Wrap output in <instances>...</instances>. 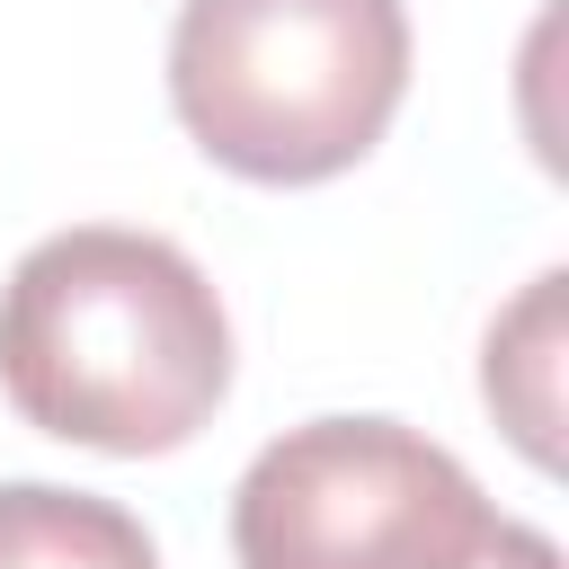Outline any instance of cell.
<instances>
[{
  "label": "cell",
  "mask_w": 569,
  "mask_h": 569,
  "mask_svg": "<svg viewBox=\"0 0 569 569\" xmlns=\"http://www.w3.org/2000/svg\"><path fill=\"white\" fill-rule=\"evenodd\" d=\"M409 89L400 0H178L169 107L196 151L258 187L356 169Z\"/></svg>",
  "instance_id": "7a4b0ae2"
},
{
  "label": "cell",
  "mask_w": 569,
  "mask_h": 569,
  "mask_svg": "<svg viewBox=\"0 0 569 569\" xmlns=\"http://www.w3.org/2000/svg\"><path fill=\"white\" fill-rule=\"evenodd\" d=\"M0 569H160V551L98 489L0 480Z\"/></svg>",
  "instance_id": "277c9868"
},
{
  "label": "cell",
  "mask_w": 569,
  "mask_h": 569,
  "mask_svg": "<svg viewBox=\"0 0 569 569\" xmlns=\"http://www.w3.org/2000/svg\"><path fill=\"white\" fill-rule=\"evenodd\" d=\"M560 267H542L489 329V356H480V391L498 409V427L525 445V462H560Z\"/></svg>",
  "instance_id": "5b68a950"
},
{
  "label": "cell",
  "mask_w": 569,
  "mask_h": 569,
  "mask_svg": "<svg viewBox=\"0 0 569 569\" xmlns=\"http://www.w3.org/2000/svg\"><path fill=\"white\" fill-rule=\"evenodd\" d=\"M498 507L400 418L284 427L231 489L240 569H489Z\"/></svg>",
  "instance_id": "3957f363"
},
{
  "label": "cell",
  "mask_w": 569,
  "mask_h": 569,
  "mask_svg": "<svg viewBox=\"0 0 569 569\" xmlns=\"http://www.w3.org/2000/svg\"><path fill=\"white\" fill-rule=\"evenodd\" d=\"M0 391L62 445L169 453L231 391L222 293L160 231H53L0 284Z\"/></svg>",
  "instance_id": "6da1fadb"
},
{
  "label": "cell",
  "mask_w": 569,
  "mask_h": 569,
  "mask_svg": "<svg viewBox=\"0 0 569 569\" xmlns=\"http://www.w3.org/2000/svg\"><path fill=\"white\" fill-rule=\"evenodd\" d=\"M489 569H560V542H551L542 525L507 516V525H498V551H489Z\"/></svg>",
  "instance_id": "8992f818"
}]
</instances>
